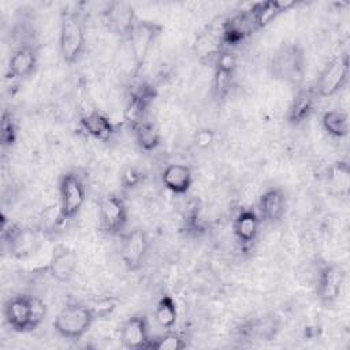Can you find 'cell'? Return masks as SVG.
Segmentation results:
<instances>
[{"label": "cell", "mask_w": 350, "mask_h": 350, "mask_svg": "<svg viewBox=\"0 0 350 350\" xmlns=\"http://www.w3.org/2000/svg\"><path fill=\"white\" fill-rule=\"evenodd\" d=\"M86 22L77 8L66 7L59 15L57 46L59 56L66 64L78 63L86 51Z\"/></svg>", "instance_id": "7a4b0ae2"}, {"label": "cell", "mask_w": 350, "mask_h": 350, "mask_svg": "<svg viewBox=\"0 0 350 350\" xmlns=\"http://www.w3.org/2000/svg\"><path fill=\"white\" fill-rule=\"evenodd\" d=\"M276 324L271 319H252L241 324L237 338L242 340H271L276 335Z\"/></svg>", "instance_id": "4316f807"}, {"label": "cell", "mask_w": 350, "mask_h": 350, "mask_svg": "<svg viewBox=\"0 0 350 350\" xmlns=\"http://www.w3.org/2000/svg\"><path fill=\"white\" fill-rule=\"evenodd\" d=\"M321 129L334 139H343L349 135V116L342 109H328L320 116Z\"/></svg>", "instance_id": "83f0119b"}, {"label": "cell", "mask_w": 350, "mask_h": 350, "mask_svg": "<svg viewBox=\"0 0 350 350\" xmlns=\"http://www.w3.org/2000/svg\"><path fill=\"white\" fill-rule=\"evenodd\" d=\"M129 224V208L123 197L109 193L98 202V227L108 237H120Z\"/></svg>", "instance_id": "9c48e42d"}, {"label": "cell", "mask_w": 350, "mask_h": 350, "mask_svg": "<svg viewBox=\"0 0 350 350\" xmlns=\"http://www.w3.org/2000/svg\"><path fill=\"white\" fill-rule=\"evenodd\" d=\"M156 98L157 89L149 82H137L130 88L124 107V120L130 129L148 119L149 109Z\"/></svg>", "instance_id": "4fadbf2b"}, {"label": "cell", "mask_w": 350, "mask_h": 350, "mask_svg": "<svg viewBox=\"0 0 350 350\" xmlns=\"http://www.w3.org/2000/svg\"><path fill=\"white\" fill-rule=\"evenodd\" d=\"M3 316L11 331L26 334L40 327L46 316V306L36 295L15 294L4 302Z\"/></svg>", "instance_id": "3957f363"}, {"label": "cell", "mask_w": 350, "mask_h": 350, "mask_svg": "<svg viewBox=\"0 0 350 350\" xmlns=\"http://www.w3.org/2000/svg\"><path fill=\"white\" fill-rule=\"evenodd\" d=\"M38 48L34 41L18 42L8 56L7 78L21 82L33 77L38 67Z\"/></svg>", "instance_id": "9a60e30c"}, {"label": "cell", "mask_w": 350, "mask_h": 350, "mask_svg": "<svg viewBox=\"0 0 350 350\" xmlns=\"http://www.w3.org/2000/svg\"><path fill=\"white\" fill-rule=\"evenodd\" d=\"M224 45L221 42L220 27L212 29L208 27L204 31L196 36L193 51L198 62L202 64H213L217 56L224 51Z\"/></svg>", "instance_id": "cb8c5ba5"}, {"label": "cell", "mask_w": 350, "mask_h": 350, "mask_svg": "<svg viewBox=\"0 0 350 350\" xmlns=\"http://www.w3.org/2000/svg\"><path fill=\"white\" fill-rule=\"evenodd\" d=\"M154 320L163 329H172L178 321L176 301L170 294H163L154 306Z\"/></svg>", "instance_id": "f546056e"}, {"label": "cell", "mask_w": 350, "mask_h": 350, "mask_svg": "<svg viewBox=\"0 0 350 350\" xmlns=\"http://www.w3.org/2000/svg\"><path fill=\"white\" fill-rule=\"evenodd\" d=\"M185 347H187V339L175 328L153 335L149 343V350H183Z\"/></svg>", "instance_id": "1f68e13d"}, {"label": "cell", "mask_w": 350, "mask_h": 350, "mask_svg": "<svg viewBox=\"0 0 350 350\" xmlns=\"http://www.w3.org/2000/svg\"><path fill=\"white\" fill-rule=\"evenodd\" d=\"M79 130L97 142H111L118 134V127L109 116L98 109H90L79 116Z\"/></svg>", "instance_id": "44dd1931"}, {"label": "cell", "mask_w": 350, "mask_h": 350, "mask_svg": "<svg viewBox=\"0 0 350 350\" xmlns=\"http://www.w3.org/2000/svg\"><path fill=\"white\" fill-rule=\"evenodd\" d=\"M215 141V134L208 127H201L194 133V144L200 149H208Z\"/></svg>", "instance_id": "d590c367"}, {"label": "cell", "mask_w": 350, "mask_h": 350, "mask_svg": "<svg viewBox=\"0 0 350 350\" xmlns=\"http://www.w3.org/2000/svg\"><path fill=\"white\" fill-rule=\"evenodd\" d=\"M145 180V174L135 165H127L120 174V185L124 190H134Z\"/></svg>", "instance_id": "836d02e7"}, {"label": "cell", "mask_w": 350, "mask_h": 350, "mask_svg": "<svg viewBox=\"0 0 350 350\" xmlns=\"http://www.w3.org/2000/svg\"><path fill=\"white\" fill-rule=\"evenodd\" d=\"M78 268V256L77 253L66 246V245H56L52 250V254L44 267L46 275L57 283H68L74 275L77 273Z\"/></svg>", "instance_id": "e0dca14e"}, {"label": "cell", "mask_w": 350, "mask_h": 350, "mask_svg": "<svg viewBox=\"0 0 350 350\" xmlns=\"http://www.w3.org/2000/svg\"><path fill=\"white\" fill-rule=\"evenodd\" d=\"M1 243L11 257L21 260L33 256L40 247L41 239L36 230L11 221L3 215Z\"/></svg>", "instance_id": "52a82bcc"}, {"label": "cell", "mask_w": 350, "mask_h": 350, "mask_svg": "<svg viewBox=\"0 0 350 350\" xmlns=\"http://www.w3.org/2000/svg\"><path fill=\"white\" fill-rule=\"evenodd\" d=\"M164 27L157 21L139 18L127 44L134 63V71L138 72L146 63L150 52L159 41Z\"/></svg>", "instance_id": "ba28073f"}, {"label": "cell", "mask_w": 350, "mask_h": 350, "mask_svg": "<svg viewBox=\"0 0 350 350\" xmlns=\"http://www.w3.org/2000/svg\"><path fill=\"white\" fill-rule=\"evenodd\" d=\"M295 4L297 3L291 0H267L253 3L246 10L250 15L256 31L258 33L260 30L269 26L273 21H276L280 15L286 14L293 7H295Z\"/></svg>", "instance_id": "603a6c76"}, {"label": "cell", "mask_w": 350, "mask_h": 350, "mask_svg": "<svg viewBox=\"0 0 350 350\" xmlns=\"http://www.w3.org/2000/svg\"><path fill=\"white\" fill-rule=\"evenodd\" d=\"M18 123L11 111L4 109L1 113L0 124V142L3 149L12 148L18 141Z\"/></svg>", "instance_id": "d6a6232c"}, {"label": "cell", "mask_w": 350, "mask_h": 350, "mask_svg": "<svg viewBox=\"0 0 350 350\" xmlns=\"http://www.w3.org/2000/svg\"><path fill=\"white\" fill-rule=\"evenodd\" d=\"M212 67L213 72L211 82V93L215 101L221 103L227 98L235 83L238 59L232 49H224L217 56Z\"/></svg>", "instance_id": "5bb4252c"}, {"label": "cell", "mask_w": 350, "mask_h": 350, "mask_svg": "<svg viewBox=\"0 0 350 350\" xmlns=\"http://www.w3.org/2000/svg\"><path fill=\"white\" fill-rule=\"evenodd\" d=\"M152 336L149 319L144 313H134L129 316L119 329L120 345L129 350L149 349Z\"/></svg>", "instance_id": "2e32d148"}, {"label": "cell", "mask_w": 350, "mask_h": 350, "mask_svg": "<svg viewBox=\"0 0 350 350\" xmlns=\"http://www.w3.org/2000/svg\"><path fill=\"white\" fill-rule=\"evenodd\" d=\"M96 319H105L108 317L116 308V301L112 298H101L90 305Z\"/></svg>", "instance_id": "e575fe53"}, {"label": "cell", "mask_w": 350, "mask_h": 350, "mask_svg": "<svg viewBox=\"0 0 350 350\" xmlns=\"http://www.w3.org/2000/svg\"><path fill=\"white\" fill-rule=\"evenodd\" d=\"M319 97L312 85H302L295 89V93L287 107L286 120L293 127L305 124L314 113Z\"/></svg>", "instance_id": "ac0fdd59"}, {"label": "cell", "mask_w": 350, "mask_h": 350, "mask_svg": "<svg viewBox=\"0 0 350 350\" xmlns=\"http://www.w3.org/2000/svg\"><path fill=\"white\" fill-rule=\"evenodd\" d=\"M57 215L56 226H64L74 220L82 211L88 186L85 176L78 170H66L57 179Z\"/></svg>", "instance_id": "277c9868"}, {"label": "cell", "mask_w": 350, "mask_h": 350, "mask_svg": "<svg viewBox=\"0 0 350 350\" xmlns=\"http://www.w3.org/2000/svg\"><path fill=\"white\" fill-rule=\"evenodd\" d=\"M346 269L339 262H325L320 267L316 280V297L324 308L334 306L343 294Z\"/></svg>", "instance_id": "8fae6325"}, {"label": "cell", "mask_w": 350, "mask_h": 350, "mask_svg": "<svg viewBox=\"0 0 350 350\" xmlns=\"http://www.w3.org/2000/svg\"><path fill=\"white\" fill-rule=\"evenodd\" d=\"M96 320L90 305L68 302L56 313L52 328L62 339L75 342L81 340L90 331Z\"/></svg>", "instance_id": "5b68a950"}, {"label": "cell", "mask_w": 350, "mask_h": 350, "mask_svg": "<svg viewBox=\"0 0 350 350\" xmlns=\"http://www.w3.org/2000/svg\"><path fill=\"white\" fill-rule=\"evenodd\" d=\"M182 230L186 232V235L194 238L201 237L208 231V221L205 219L202 206L198 202H194L185 213Z\"/></svg>", "instance_id": "4dcf8cb0"}, {"label": "cell", "mask_w": 350, "mask_h": 350, "mask_svg": "<svg viewBox=\"0 0 350 350\" xmlns=\"http://www.w3.org/2000/svg\"><path fill=\"white\" fill-rule=\"evenodd\" d=\"M287 194L279 186L267 187L258 197L257 213L261 221L267 224L280 223L287 213Z\"/></svg>", "instance_id": "ffe728a7"}, {"label": "cell", "mask_w": 350, "mask_h": 350, "mask_svg": "<svg viewBox=\"0 0 350 350\" xmlns=\"http://www.w3.org/2000/svg\"><path fill=\"white\" fill-rule=\"evenodd\" d=\"M139 16L135 8L126 1H109L103 11L107 30L122 41H129Z\"/></svg>", "instance_id": "7c38bea8"}, {"label": "cell", "mask_w": 350, "mask_h": 350, "mask_svg": "<svg viewBox=\"0 0 350 350\" xmlns=\"http://www.w3.org/2000/svg\"><path fill=\"white\" fill-rule=\"evenodd\" d=\"M219 27H220L221 42L226 49H232L241 45L249 37L257 33L247 10H242L232 14Z\"/></svg>", "instance_id": "d6986e66"}, {"label": "cell", "mask_w": 350, "mask_h": 350, "mask_svg": "<svg viewBox=\"0 0 350 350\" xmlns=\"http://www.w3.org/2000/svg\"><path fill=\"white\" fill-rule=\"evenodd\" d=\"M325 183L329 194L347 198L350 194V165L347 160L334 161L325 175Z\"/></svg>", "instance_id": "484cf974"}, {"label": "cell", "mask_w": 350, "mask_h": 350, "mask_svg": "<svg viewBox=\"0 0 350 350\" xmlns=\"http://www.w3.org/2000/svg\"><path fill=\"white\" fill-rule=\"evenodd\" d=\"M350 62L349 52L345 51L325 63L312 85L319 98H329L342 92L349 83Z\"/></svg>", "instance_id": "8992f818"}, {"label": "cell", "mask_w": 350, "mask_h": 350, "mask_svg": "<svg viewBox=\"0 0 350 350\" xmlns=\"http://www.w3.org/2000/svg\"><path fill=\"white\" fill-rule=\"evenodd\" d=\"M119 257L127 272L139 271L149 254V237L141 227L126 230L120 237Z\"/></svg>", "instance_id": "30bf717a"}, {"label": "cell", "mask_w": 350, "mask_h": 350, "mask_svg": "<svg viewBox=\"0 0 350 350\" xmlns=\"http://www.w3.org/2000/svg\"><path fill=\"white\" fill-rule=\"evenodd\" d=\"M308 59L305 48L298 41L282 42L269 56V75L286 85L299 88L305 82Z\"/></svg>", "instance_id": "6da1fadb"}, {"label": "cell", "mask_w": 350, "mask_h": 350, "mask_svg": "<svg viewBox=\"0 0 350 350\" xmlns=\"http://www.w3.org/2000/svg\"><path fill=\"white\" fill-rule=\"evenodd\" d=\"M193 170L183 163H171L161 172L163 186L175 196H185L193 186Z\"/></svg>", "instance_id": "d4e9b609"}, {"label": "cell", "mask_w": 350, "mask_h": 350, "mask_svg": "<svg viewBox=\"0 0 350 350\" xmlns=\"http://www.w3.org/2000/svg\"><path fill=\"white\" fill-rule=\"evenodd\" d=\"M261 219L256 209L242 208L234 217L232 232L243 250H250L261 231Z\"/></svg>", "instance_id": "7402d4cb"}, {"label": "cell", "mask_w": 350, "mask_h": 350, "mask_svg": "<svg viewBox=\"0 0 350 350\" xmlns=\"http://www.w3.org/2000/svg\"><path fill=\"white\" fill-rule=\"evenodd\" d=\"M137 146L144 152H153L161 144V134L154 122L145 119L131 129Z\"/></svg>", "instance_id": "f1b7e54d"}]
</instances>
